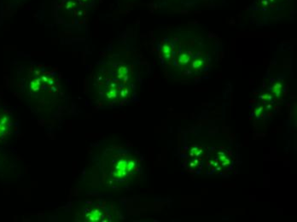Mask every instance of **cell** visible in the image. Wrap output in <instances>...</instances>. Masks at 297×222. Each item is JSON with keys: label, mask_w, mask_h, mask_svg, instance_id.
I'll use <instances>...</instances> for the list:
<instances>
[{"label": "cell", "mask_w": 297, "mask_h": 222, "mask_svg": "<svg viewBox=\"0 0 297 222\" xmlns=\"http://www.w3.org/2000/svg\"><path fill=\"white\" fill-rule=\"evenodd\" d=\"M293 0H254L250 5L254 14L267 15L268 16L283 14L290 5Z\"/></svg>", "instance_id": "1"}]
</instances>
